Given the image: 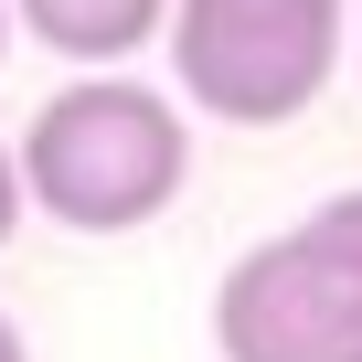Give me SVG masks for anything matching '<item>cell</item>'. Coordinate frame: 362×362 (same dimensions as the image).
Wrapping results in <instances>:
<instances>
[{"label": "cell", "mask_w": 362, "mask_h": 362, "mask_svg": "<svg viewBox=\"0 0 362 362\" xmlns=\"http://www.w3.org/2000/svg\"><path fill=\"white\" fill-rule=\"evenodd\" d=\"M214 351L224 362H362V192L309 203L288 235L224 267Z\"/></svg>", "instance_id": "cell-2"}, {"label": "cell", "mask_w": 362, "mask_h": 362, "mask_svg": "<svg viewBox=\"0 0 362 362\" xmlns=\"http://www.w3.org/2000/svg\"><path fill=\"white\" fill-rule=\"evenodd\" d=\"M11 224H22V160L0 149V245H11Z\"/></svg>", "instance_id": "cell-5"}, {"label": "cell", "mask_w": 362, "mask_h": 362, "mask_svg": "<svg viewBox=\"0 0 362 362\" xmlns=\"http://www.w3.org/2000/svg\"><path fill=\"white\" fill-rule=\"evenodd\" d=\"M22 33L54 43L64 64H128L139 43L170 33V0H11Z\"/></svg>", "instance_id": "cell-4"}, {"label": "cell", "mask_w": 362, "mask_h": 362, "mask_svg": "<svg viewBox=\"0 0 362 362\" xmlns=\"http://www.w3.org/2000/svg\"><path fill=\"white\" fill-rule=\"evenodd\" d=\"M181 181H192V117L117 64L54 86L22 128V192L64 235H139L181 203Z\"/></svg>", "instance_id": "cell-1"}, {"label": "cell", "mask_w": 362, "mask_h": 362, "mask_svg": "<svg viewBox=\"0 0 362 362\" xmlns=\"http://www.w3.org/2000/svg\"><path fill=\"white\" fill-rule=\"evenodd\" d=\"M0 362H33V351H22V330H11V320H0Z\"/></svg>", "instance_id": "cell-6"}, {"label": "cell", "mask_w": 362, "mask_h": 362, "mask_svg": "<svg viewBox=\"0 0 362 362\" xmlns=\"http://www.w3.org/2000/svg\"><path fill=\"white\" fill-rule=\"evenodd\" d=\"M0 54H11V0H0Z\"/></svg>", "instance_id": "cell-7"}, {"label": "cell", "mask_w": 362, "mask_h": 362, "mask_svg": "<svg viewBox=\"0 0 362 362\" xmlns=\"http://www.w3.org/2000/svg\"><path fill=\"white\" fill-rule=\"evenodd\" d=\"M170 75L203 117L288 128L320 107L351 43V0H170Z\"/></svg>", "instance_id": "cell-3"}]
</instances>
